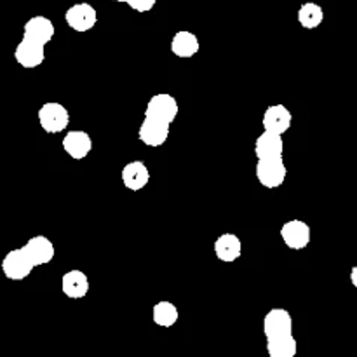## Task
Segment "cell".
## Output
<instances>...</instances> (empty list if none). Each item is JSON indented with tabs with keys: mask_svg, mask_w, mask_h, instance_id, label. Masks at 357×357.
Listing matches in <instances>:
<instances>
[{
	"mask_svg": "<svg viewBox=\"0 0 357 357\" xmlns=\"http://www.w3.org/2000/svg\"><path fill=\"white\" fill-rule=\"evenodd\" d=\"M56 248L45 236H33L21 248L10 250L3 257L0 268L9 281H24L33 268L47 265L54 260Z\"/></svg>",
	"mask_w": 357,
	"mask_h": 357,
	"instance_id": "cell-1",
	"label": "cell"
},
{
	"mask_svg": "<svg viewBox=\"0 0 357 357\" xmlns=\"http://www.w3.org/2000/svg\"><path fill=\"white\" fill-rule=\"evenodd\" d=\"M265 349L271 357H295L298 354V342L293 337V316L288 309L275 307L264 317Z\"/></svg>",
	"mask_w": 357,
	"mask_h": 357,
	"instance_id": "cell-2",
	"label": "cell"
},
{
	"mask_svg": "<svg viewBox=\"0 0 357 357\" xmlns=\"http://www.w3.org/2000/svg\"><path fill=\"white\" fill-rule=\"evenodd\" d=\"M37 119L40 128L47 135H59L65 131L70 124V112L65 105L58 101H45L37 112Z\"/></svg>",
	"mask_w": 357,
	"mask_h": 357,
	"instance_id": "cell-3",
	"label": "cell"
},
{
	"mask_svg": "<svg viewBox=\"0 0 357 357\" xmlns=\"http://www.w3.org/2000/svg\"><path fill=\"white\" fill-rule=\"evenodd\" d=\"M255 174L261 187L274 190L284 185L286 176H288V167H286L284 159H267L258 160L255 167Z\"/></svg>",
	"mask_w": 357,
	"mask_h": 357,
	"instance_id": "cell-4",
	"label": "cell"
},
{
	"mask_svg": "<svg viewBox=\"0 0 357 357\" xmlns=\"http://www.w3.org/2000/svg\"><path fill=\"white\" fill-rule=\"evenodd\" d=\"M279 234H281V239L286 244V248L293 251L305 250L310 244V241H312V229H310V225L298 218L288 220V222L282 223Z\"/></svg>",
	"mask_w": 357,
	"mask_h": 357,
	"instance_id": "cell-5",
	"label": "cell"
},
{
	"mask_svg": "<svg viewBox=\"0 0 357 357\" xmlns=\"http://www.w3.org/2000/svg\"><path fill=\"white\" fill-rule=\"evenodd\" d=\"M65 23L77 33H86L93 30L98 23V10L89 2H77L70 6L65 13Z\"/></svg>",
	"mask_w": 357,
	"mask_h": 357,
	"instance_id": "cell-6",
	"label": "cell"
},
{
	"mask_svg": "<svg viewBox=\"0 0 357 357\" xmlns=\"http://www.w3.org/2000/svg\"><path fill=\"white\" fill-rule=\"evenodd\" d=\"M171 132L169 122L159 121L155 117H149L143 115V122L138 129V139L143 145L150 146V149H159L167 142Z\"/></svg>",
	"mask_w": 357,
	"mask_h": 357,
	"instance_id": "cell-7",
	"label": "cell"
},
{
	"mask_svg": "<svg viewBox=\"0 0 357 357\" xmlns=\"http://www.w3.org/2000/svg\"><path fill=\"white\" fill-rule=\"evenodd\" d=\"M14 59L17 65L26 70L38 68L45 61V44L23 37L14 47Z\"/></svg>",
	"mask_w": 357,
	"mask_h": 357,
	"instance_id": "cell-8",
	"label": "cell"
},
{
	"mask_svg": "<svg viewBox=\"0 0 357 357\" xmlns=\"http://www.w3.org/2000/svg\"><path fill=\"white\" fill-rule=\"evenodd\" d=\"M178 100L169 93H157L153 94L152 98L149 100L145 108V114L143 115H149V117H155L159 121L164 122H169L173 124L178 117Z\"/></svg>",
	"mask_w": 357,
	"mask_h": 357,
	"instance_id": "cell-9",
	"label": "cell"
},
{
	"mask_svg": "<svg viewBox=\"0 0 357 357\" xmlns=\"http://www.w3.org/2000/svg\"><path fill=\"white\" fill-rule=\"evenodd\" d=\"M61 146L66 155L72 157L73 160H82L93 150V138L87 131L82 129H72L66 132L61 139Z\"/></svg>",
	"mask_w": 357,
	"mask_h": 357,
	"instance_id": "cell-10",
	"label": "cell"
},
{
	"mask_svg": "<svg viewBox=\"0 0 357 357\" xmlns=\"http://www.w3.org/2000/svg\"><path fill=\"white\" fill-rule=\"evenodd\" d=\"M291 124L293 114L289 112V108L282 103L271 105V107L264 112V117H261L264 131L278 132V135H284L286 131H289Z\"/></svg>",
	"mask_w": 357,
	"mask_h": 357,
	"instance_id": "cell-11",
	"label": "cell"
},
{
	"mask_svg": "<svg viewBox=\"0 0 357 357\" xmlns=\"http://www.w3.org/2000/svg\"><path fill=\"white\" fill-rule=\"evenodd\" d=\"M284 153V139L278 132L264 131L255 142V155L258 160L281 159Z\"/></svg>",
	"mask_w": 357,
	"mask_h": 357,
	"instance_id": "cell-12",
	"label": "cell"
},
{
	"mask_svg": "<svg viewBox=\"0 0 357 357\" xmlns=\"http://www.w3.org/2000/svg\"><path fill=\"white\" fill-rule=\"evenodd\" d=\"M91 289L89 278L84 271L79 268H72L66 274H63L61 278V291L66 298L70 300H80L84 296H87Z\"/></svg>",
	"mask_w": 357,
	"mask_h": 357,
	"instance_id": "cell-13",
	"label": "cell"
},
{
	"mask_svg": "<svg viewBox=\"0 0 357 357\" xmlns=\"http://www.w3.org/2000/svg\"><path fill=\"white\" fill-rule=\"evenodd\" d=\"M121 180L124 187L131 192H139L149 185L150 169L143 160L128 162L121 171Z\"/></svg>",
	"mask_w": 357,
	"mask_h": 357,
	"instance_id": "cell-14",
	"label": "cell"
},
{
	"mask_svg": "<svg viewBox=\"0 0 357 357\" xmlns=\"http://www.w3.org/2000/svg\"><path fill=\"white\" fill-rule=\"evenodd\" d=\"M213 250H215L216 258L220 261H223V264H234L243 255V241L236 234L225 232L215 241Z\"/></svg>",
	"mask_w": 357,
	"mask_h": 357,
	"instance_id": "cell-15",
	"label": "cell"
},
{
	"mask_svg": "<svg viewBox=\"0 0 357 357\" xmlns=\"http://www.w3.org/2000/svg\"><path fill=\"white\" fill-rule=\"evenodd\" d=\"M169 47L176 58L190 59L201 51V40H199V37L194 31L180 30L173 35Z\"/></svg>",
	"mask_w": 357,
	"mask_h": 357,
	"instance_id": "cell-16",
	"label": "cell"
},
{
	"mask_svg": "<svg viewBox=\"0 0 357 357\" xmlns=\"http://www.w3.org/2000/svg\"><path fill=\"white\" fill-rule=\"evenodd\" d=\"M56 33L54 23L47 16H31L23 24V37L33 38L47 45Z\"/></svg>",
	"mask_w": 357,
	"mask_h": 357,
	"instance_id": "cell-17",
	"label": "cell"
},
{
	"mask_svg": "<svg viewBox=\"0 0 357 357\" xmlns=\"http://www.w3.org/2000/svg\"><path fill=\"white\" fill-rule=\"evenodd\" d=\"M296 17H298V23L302 28H305V30H316V28H319L323 24L324 9L317 2H303L300 6Z\"/></svg>",
	"mask_w": 357,
	"mask_h": 357,
	"instance_id": "cell-18",
	"label": "cell"
},
{
	"mask_svg": "<svg viewBox=\"0 0 357 357\" xmlns=\"http://www.w3.org/2000/svg\"><path fill=\"white\" fill-rule=\"evenodd\" d=\"M152 317L157 326L171 328L178 323L180 312H178V307L173 302H157L153 305Z\"/></svg>",
	"mask_w": 357,
	"mask_h": 357,
	"instance_id": "cell-19",
	"label": "cell"
},
{
	"mask_svg": "<svg viewBox=\"0 0 357 357\" xmlns=\"http://www.w3.org/2000/svg\"><path fill=\"white\" fill-rule=\"evenodd\" d=\"M157 0H128V6L139 14L150 13L155 7Z\"/></svg>",
	"mask_w": 357,
	"mask_h": 357,
	"instance_id": "cell-20",
	"label": "cell"
},
{
	"mask_svg": "<svg viewBox=\"0 0 357 357\" xmlns=\"http://www.w3.org/2000/svg\"><path fill=\"white\" fill-rule=\"evenodd\" d=\"M349 279H351V284L357 289V265L351 268V274H349Z\"/></svg>",
	"mask_w": 357,
	"mask_h": 357,
	"instance_id": "cell-21",
	"label": "cell"
},
{
	"mask_svg": "<svg viewBox=\"0 0 357 357\" xmlns=\"http://www.w3.org/2000/svg\"><path fill=\"white\" fill-rule=\"evenodd\" d=\"M112 2H119V3H128V0H112Z\"/></svg>",
	"mask_w": 357,
	"mask_h": 357,
	"instance_id": "cell-22",
	"label": "cell"
}]
</instances>
